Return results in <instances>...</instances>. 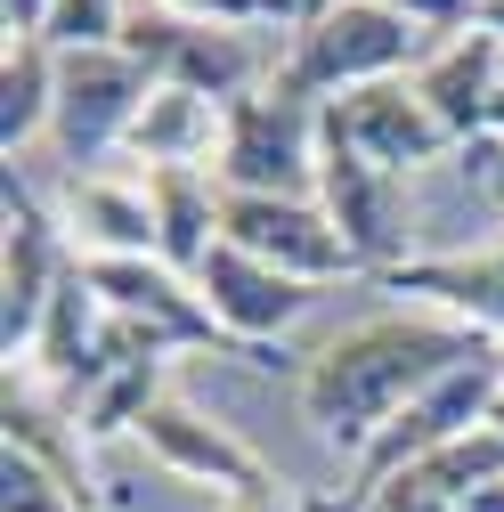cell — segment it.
<instances>
[{
	"label": "cell",
	"instance_id": "cell-7",
	"mask_svg": "<svg viewBox=\"0 0 504 512\" xmlns=\"http://www.w3.org/2000/svg\"><path fill=\"white\" fill-rule=\"evenodd\" d=\"M496 399H504V366H496V350H488V358H472V366H456L448 382H431L415 407H399L383 431H374V447L358 456V488H350V504H358V496H374L383 480H399L407 464L439 456L448 439L480 431V423L496 415Z\"/></svg>",
	"mask_w": 504,
	"mask_h": 512
},
{
	"label": "cell",
	"instance_id": "cell-23",
	"mask_svg": "<svg viewBox=\"0 0 504 512\" xmlns=\"http://www.w3.org/2000/svg\"><path fill=\"white\" fill-rule=\"evenodd\" d=\"M383 9H399V17L423 25V33H464V25L480 17V0H383Z\"/></svg>",
	"mask_w": 504,
	"mask_h": 512
},
{
	"label": "cell",
	"instance_id": "cell-9",
	"mask_svg": "<svg viewBox=\"0 0 504 512\" xmlns=\"http://www.w3.org/2000/svg\"><path fill=\"white\" fill-rule=\"evenodd\" d=\"M220 236L236 252H252V261H269L301 285H326V277H366L358 252L342 244V228L326 220L318 196H228L220 212Z\"/></svg>",
	"mask_w": 504,
	"mask_h": 512
},
{
	"label": "cell",
	"instance_id": "cell-6",
	"mask_svg": "<svg viewBox=\"0 0 504 512\" xmlns=\"http://www.w3.org/2000/svg\"><path fill=\"white\" fill-rule=\"evenodd\" d=\"M318 204L342 228V244L358 252L366 277H391L399 261H415V252H407L415 244V196H407V179L383 171V163H366L334 131H318Z\"/></svg>",
	"mask_w": 504,
	"mask_h": 512
},
{
	"label": "cell",
	"instance_id": "cell-4",
	"mask_svg": "<svg viewBox=\"0 0 504 512\" xmlns=\"http://www.w3.org/2000/svg\"><path fill=\"white\" fill-rule=\"evenodd\" d=\"M261 25H204V17H179L155 9V0H131V25H122V49L163 82V90H196L212 106H236L244 90H261L277 66H261Z\"/></svg>",
	"mask_w": 504,
	"mask_h": 512
},
{
	"label": "cell",
	"instance_id": "cell-10",
	"mask_svg": "<svg viewBox=\"0 0 504 512\" xmlns=\"http://www.w3.org/2000/svg\"><path fill=\"white\" fill-rule=\"evenodd\" d=\"M318 131H334L342 147H358L366 163H383V171H399V179L423 171V163H439V155H456L448 122L423 106L415 74H399V82H366V90L318 106Z\"/></svg>",
	"mask_w": 504,
	"mask_h": 512
},
{
	"label": "cell",
	"instance_id": "cell-27",
	"mask_svg": "<svg viewBox=\"0 0 504 512\" xmlns=\"http://www.w3.org/2000/svg\"><path fill=\"white\" fill-rule=\"evenodd\" d=\"M456 512H504V480H488V488H472Z\"/></svg>",
	"mask_w": 504,
	"mask_h": 512
},
{
	"label": "cell",
	"instance_id": "cell-5",
	"mask_svg": "<svg viewBox=\"0 0 504 512\" xmlns=\"http://www.w3.org/2000/svg\"><path fill=\"white\" fill-rule=\"evenodd\" d=\"M163 82L139 66L131 49H74V57H57V114H49V139L57 155L82 171H98L114 147H131V122L147 114Z\"/></svg>",
	"mask_w": 504,
	"mask_h": 512
},
{
	"label": "cell",
	"instance_id": "cell-14",
	"mask_svg": "<svg viewBox=\"0 0 504 512\" xmlns=\"http://www.w3.org/2000/svg\"><path fill=\"white\" fill-rule=\"evenodd\" d=\"M391 293H415L431 301V317H456V326L504 342V244H480V252H431V261H399L383 277Z\"/></svg>",
	"mask_w": 504,
	"mask_h": 512
},
{
	"label": "cell",
	"instance_id": "cell-8",
	"mask_svg": "<svg viewBox=\"0 0 504 512\" xmlns=\"http://www.w3.org/2000/svg\"><path fill=\"white\" fill-rule=\"evenodd\" d=\"M0 204H9V252H0V350H9V366H17V350H33L57 285H66V269H74V244L33 204V187L17 179V163L0 171Z\"/></svg>",
	"mask_w": 504,
	"mask_h": 512
},
{
	"label": "cell",
	"instance_id": "cell-19",
	"mask_svg": "<svg viewBox=\"0 0 504 512\" xmlns=\"http://www.w3.org/2000/svg\"><path fill=\"white\" fill-rule=\"evenodd\" d=\"M220 114H228V106H212V98H196V90H155L147 114L131 122V155H139L147 171H163V163H204L212 139H220Z\"/></svg>",
	"mask_w": 504,
	"mask_h": 512
},
{
	"label": "cell",
	"instance_id": "cell-12",
	"mask_svg": "<svg viewBox=\"0 0 504 512\" xmlns=\"http://www.w3.org/2000/svg\"><path fill=\"white\" fill-rule=\"evenodd\" d=\"M139 439H147V456H155L163 472H179V480H204V488H228V496L277 488V472L252 456L236 431H220L212 415H196L187 399H163V407L139 423Z\"/></svg>",
	"mask_w": 504,
	"mask_h": 512
},
{
	"label": "cell",
	"instance_id": "cell-17",
	"mask_svg": "<svg viewBox=\"0 0 504 512\" xmlns=\"http://www.w3.org/2000/svg\"><path fill=\"white\" fill-rule=\"evenodd\" d=\"M98 342H106V301H98V285H90L82 261H74L25 358L41 366V382H57L66 399H82V391H90V366H98Z\"/></svg>",
	"mask_w": 504,
	"mask_h": 512
},
{
	"label": "cell",
	"instance_id": "cell-32",
	"mask_svg": "<svg viewBox=\"0 0 504 512\" xmlns=\"http://www.w3.org/2000/svg\"><path fill=\"white\" fill-rule=\"evenodd\" d=\"M496 366H504V342H496Z\"/></svg>",
	"mask_w": 504,
	"mask_h": 512
},
{
	"label": "cell",
	"instance_id": "cell-28",
	"mask_svg": "<svg viewBox=\"0 0 504 512\" xmlns=\"http://www.w3.org/2000/svg\"><path fill=\"white\" fill-rule=\"evenodd\" d=\"M472 25H480V33H496V41H504V0H480V17H472Z\"/></svg>",
	"mask_w": 504,
	"mask_h": 512
},
{
	"label": "cell",
	"instance_id": "cell-1",
	"mask_svg": "<svg viewBox=\"0 0 504 512\" xmlns=\"http://www.w3.org/2000/svg\"><path fill=\"white\" fill-rule=\"evenodd\" d=\"M496 342L456 326V317L431 309H399V317H366V326L334 334L326 350H309L301 366V415L326 447L342 456H366L374 431H383L399 407H415L431 382H448L456 366L488 358Z\"/></svg>",
	"mask_w": 504,
	"mask_h": 512
},
{
	"label": "cell",
	"instance_id": "cell-29",
	"mask_svg": "<svg viewBox=\"0 0 504 512\" xmlns=\"http://www.w3.org/2000/svg\"><path fill=\"white\" fill-rule=\"evenodd\" d=\"M488 139H504V82L488 90Z\"/></svg>",
	"mask_w": 504,
	"mask_h": 512
},
{
	"label": "cell",
	"instance_id": "cell-13",
	"mask_svg": "<svg viewBox=\"0 0 504 512\" xmlns=\"http://www.w3.org/2000/svg\"><path fill=\"white\" fill-rule=\"evenodd\" d=\"M57 228H66V244H82V261H147V252L163 261L147 187H131V179H106V171H82V179H66Z\"/></svg>",
	"mask_w": 504,
	"mask_h": 512
},
{
	"label": "cell",
	"instance_id": "cell-25",
	"mask_svg": "<svg viewBox=\"0 0 504 512\" xmlns=\"http://www.w3.org/2000/svg\"><path fill=\"white\" fill-rule=\"evenodd\" d=\"M49 9H57V0H0V17H9V41H41Z\"/></svg>",
	"mask_w": 504,
	"mask_h": 512
},
{
	"label": "cell",
	"instance_id": "cell-24",
	"mask_svg": "<svg viewBox=\"0 0 504 512\" xmlns=\"http://www.w3.org/2000/svg\"><path fill=\"white\" fill-rule=\"evenodd\" d=\"M155 9H179V17H204V25H261L252 0H155Z\"/></svg>",
	"mask_w": 504,
	"mask_h": 512
},
{
	"label": "cell",
	"instance_id": "cell-15",
	"mask_svg": "<svg viewBox=\"0 0 504 512\" xmlns=\"http://www.w3.org/2000/svg\"><path fill=\"white\" fill-rule=\"evenodd\" d=\"M504 82V41L496 33H480V25H464V33H448L423 66H415V90H423V106L448 122V139L456 147H472V139H488V90Z\"/></svg>",
	"mask_w": 504,
	"mask_h": 512
},
{
	"label": "cell",
	"instance_id": "cell-18",
	"mask_svg": "<svg viewBox=\"0 0 504 512\" xmlns=\"http://www.w3.org/2000/svg\"><path fill=\"white\" fill-rule=\"evenodd\" d=\"M0 439L17 447V456H33L49 480H66V496L90 512L98 504V488H90V456H82V423H66L57 407H41L33 391H17V374H9V391H0Z\"/></svg>",
	"mask_w": 504,
	"mask_h": 512
},
{
	"label": "cell",
	"instance_id": "cell-30",
	"mask_svg": "<svg viewBox=\"0 0 504 512\" xmlns=\"http://www.w3.org/2000/svg\"><path fill=\"white\" fill-rule=\"evenodd\" d=\"M326 9H342V0H301V25H309V17H326Z\"/></svg>",
	"mask_w": 504,
	"mask_h": 512
},
{
	"label": "cell",
	"instance_id": "cell-22",
	"mask_svg": "<svg viewBox=\"0 0 504 512\" xmlns=\"http://www.w3.org/2000/svg\"><path fill=\"white\" fill-rule=\"evenodd\" d=\"M122 25H131V0H57L41 41L57 57H74V49H122Z\"/></svg>",
	"mask_w": 504,
	"mask_h": 512
},
{
	"label": "cell",
	"instance_id": "cell-2",
	"mask_svg": "<svg viewBox=\"0 0 504 512\" xmlns=\"http://www.w3.org/2000/svg\"><path fill=\"white\" fill-rule=\"evenodd\" d=\"M423 66V25H407L383 0H342V9L293 25L285 57H277V82L309 106H334L366 82H399Z\"/></svg>",
	"mask_w": 504,
	"mask_h": 512
},
{
	"label": "cell",
	"instance_id": "cell-20",
	"mask_svg": "<svg viewBox=\"0 0 504 512\" xmlns=\"http://www.w3.org/2000/svg\"><path fill=\"white\" fill-rule=\"evenodd\" d=\"M49 114H57V49L9 41V57H0V155L17 163V147L49 131Z\"/></svg>",
	"mask_w": 504,
	"mask_h": 512
},
{
	"label": "cell",
	"instance_id": "cell-3",
	"mask_svg": "<svg viewBox=\"0 0 504 512\" xmlns=\"http://www.w3.org/2000/svg\"><path fill=\"white\" fill-rule=\"evenodd\" d=\"M212 179L228 196H318V106L293 98L277 74L261 90H244L220 114Z\"/></svg>",
	"mask_w": 504,
	"mask_h": 512
},
{
	"label": "cell",
	"instance_id": "cell-16",
	"mask_svg": "<svg viewBox=\"0 0 504 512\" xmlns=\"http://www.w3.org/2000/svg\"><path fill=\"white\" fill-rule=\"evenodd\" d=\"M147 187V204H155V244H163V261L179 277H196L212 261V244H220V212H228V187L204 171V163H163L139 179Z\"/></svg>",
	"mask_w": 504,
	"mask_h": 512
},
{
	"label": "cell",
	"instance_id": "cell-31",
	"mask_svg": "<svg viewBox=\"0 0 504 512\" xmlns=\"http://www.w3.org/2000/svg\"><path fill=\"white\" fill-rule=\"evenodd\" d=\"M488 423H496V431H504V399H496V415H488Z\"/></svg>",
	"mask_w": 504,
	"mask_h": 512
},
{
	"label": "cell",
	"instance_id": "cell-21",
	"mask_svg": "<svg viewBox=\"0 0 504 512\" xmlns=\"http://www.w3.org/2000/svg\"><path fill=\"white\" fill-rule=\"evenodd\" d=\"M163 399H171L163 391V358H122V366H106L90 382V399L74 407V423H82V439H114V431H139Z\"/></svg>",
	"mask_w": 504,
	"mask_h": 512
},
{
	"label": "cell",
	"instance_id": "cell-11",
	"mask_svg": "<svg viewBox=\"0 0 504 512\" xmlns=\"http://www.w3.org/2000/svg\"><path fill=\"white\" fill-rule=\"evenodd\" d=\"M196 293L212 301V317L236 334V342H252V350H269L293 317L309 309V285L301 277H285V269H269V261H252V252H236L228 236L212 244V261L196 269Z\"/></svg>",
	"mask_w": 504,
	"mask_h": 512
},
{
	"label": "cell",
	"instance_id": "cell-26",
	"mask_svg": "<svg viewBox=\"0 0 504 512\" xmlns=\"http://www.w3.org/2000/svg\"><path fill=\"white\" fill-rule=\"evenodd\" d=\"M220 512H301V496L277 480V488H244V496H228Z\"/></svg>",
	"mask_w": 504,
	"mask_h": 512
}]
</instances>
